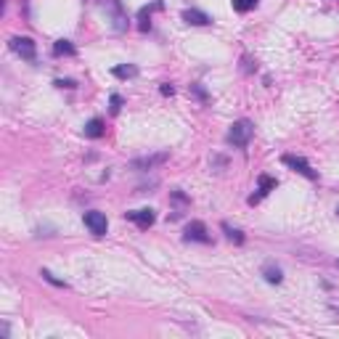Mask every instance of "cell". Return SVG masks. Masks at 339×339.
Segmentation results:
<instances>
[{"mask_svg": "<svg viewBox=\"0 0 339 339\" xmlns=\"http://www.w3.org/2000/svg\"><path fill=\"white\" fill-rule=\"evenodd\" d=\"M255 135V125L249 119H236L234 125H230V130L225 133V143L234 146V149H246Z\"/></svg>", "mask_w": 339, "mask_h": 339, "instance_id": "1", "label": "cell"}, {"mask_svg": "<svg viewBox=\"0 0 339 339\" xmlns=\"http://www.w3.org/2000/svg\"><path fill=\"white\" fill-rule=\"evenodd\" d=\"M11 51L22 56L24 61H35L37 58V43L32 37H27V35H16V37H11Z\"/></svg>", "mask_w": 339, "mask_h": 339, "instance_id": "2", "label": "cell"}, {"mask_svg": "<svg viewBox=\"0 0 339 339\" xmlns=\"http://www.w3.org/2000/svg\"><path fill=\"white\" fill-rule=\"evenodd\" d=\"M82 223H85V228L90 230L93 236H106V230H109V220H106V215L103 212H98V209H88V212H82Z\"/></svg>", "mask_w": 339, "mask_h": 339, "instance_id": "3", "label": "cell"}, {"mask_svg": "<svg viewBox=\"0 0 339 339\" xmlns=\"http://www.w3.org/2000/svg\"><path fill=\"white\" fill-rule=\"evenodd\" d=\"M281 162L289 167V170H294V173L297 175H302V178H307V180H318V173H315V170L310 167V162H307V159H302V157H294V154H284V157H281Z\"/></svg>", "mask_w": 339, "mask_h": 339, "instance_id": "4", "label": "cell"}, {"mask_svg": "<svg viewBox=\"0 0 339 339\" xmlns=\"http://www.w3.org/2000/svg\"><path fill=\"white\" fill-rule=\"evenodd\" d=\"M167 159H170V154H167V151L146 154V157H135V159H130V170H138V173H149V170H154V167H162Z\"/></svg>", "mask_w": 339, "mask_h": 339, "instance_id": "5", "label": "cell"}, {"mask_svg": "<svg viewBox=\"0 0 339 339\" xmlns=\"http://www.w3.org/2000/svg\"><path fill=\"white\" fill-rule=\"evenodd\" d=\"M183 239L194 241V244H212V236H209V230L202 220H191L186 225V230H183Z\"/></svg>", "mask_w": 339, "mask_h": 339, "instance_id": "6", "label": "cell"}, {"mask_svg": "<svg viewBox=\"0 0 339 339\" xmlns=\"http://www.w3.org/2000/svg\"><path fill=\"white\" fill-rule=\"evenodd\" d=\"M276 186H279V180H276L273 175H265V173H263V175L257 178V194H252L249 199H246V202H249L252 207H255V204H260V202H263V199H265L270 191H276Z\"/></svg>", "mask_w": 339, "mask_h": 339, "instance_id": "7", "label": "cell"}, {"mask_svg": "<svg viewBox=\"0 0 339 339\" xmlns=\"http://www.w3.org/2000/svg\"><path fill=\"white\" fill-rule=\"evenodd\" d=\"M125 220L135 223L141 230H149L154 223H157V215H154L151 207H143V209H130V212H125Z\"/></svg>", "mask_w": 339, "mask_h": 339, "instance_id": "8", "label": "cell"}, {"mask_svg": "<svg viewBox=\"0 0 339 339\" xmlns=\"http://www.w3.org/2000/svg\"><path fill=\"white\" fill-rule=\"evenodd\" d=\"M106 11H109V16H112L114 32H125V29L130 27V24H128V13L122 11V3H119V0H106Z\"/></svg>", "mask_w": 339, "mask_h": 339, "instance_id": "9", "label": "cell"}, {"mask_svg": "<svg viewBox=\"0 0 339 339\" xmlns=\"http://www.w3.org/2000/svg\"><path fill=\"white\" fill-rule=\"evenodd\" d=\"M183 22L191 24V27H209L215 19L209 16V13L199 11V8H186V11H183Z\"/></svg>", "mask_w": 339, "mask_h": 339, "instance_id": "10", "label": "cell"}, {"mask_svg": "<svg viewBox=\"0 0 339 339\" xmlns=\"http://www.w3.org/2000/svg\"><path fill=\"white\" fill-rule=\"evenodd\" d=\"M82 133H85V138H90V141H98V138H103V133H106V122L101 117L88 119L85 128H82Z\"/></svg>", "mask_w": 339, "mask_h": 339, "instance_id": "11", "label": "cell"}, {"mask_svg": "<svg viewBox=\"0 0 339 339\" xmlns=\"http://www.w3.org/2000/svg\"><path fill=\"white\" fill-rule=\"evenodd\" d=\"M260 273H263V279H265L268 284H281V281H284V270L276 265V263H265Z\"/></svg>", "mask_w": 339, "mask_h": 339, "instance_id": "12", "label": "cell"}, {"mask_svg": "<svg viewBox=\"0 0 339 339\" xmlns=\"http://www.w3.org/2000/svg\"><path fill=\"white\" fill-rule=\"evenodd\" d=\"M188 96H191V98H196L199 103H204V106H207V103L212 101L209 90H207V88H204L202 82H191V85H188Z\"/></svg>", "mask_w": 339, "mask_h": 339, "instance_id": "13", "label": "cell"}, {"mask_svg": "<svg viewBox=\"0 0 339 339\" xmlns=\"http://www.w3.org/2000/svg\"><path fill=\"white\" fill-rule=\"evenodd\" d=\"M53 56H77V48H74V43L72 40H56L53 43Z\"/></svg>", "mask_w": 339, "mask_h": 339, "instance_id": "14", "label": "cell"}, {"mask_svg": "<svg viewBox=\"0 0 339 339\" xmlns=\"http://www.w3.org/2000/svg\"><path fill=\"white\" fill-rule=\"evenodd\" d=\"M112 74L117 80H133V77H138V67L135 64H119V67L112 69Z\"/></svg>", "mask_w": 339, "mask_h": 339, "instance_id": "15", "label": "cell"}, {"mask_svg": "<svg viewBox=\"0 0 339 339\" xmlns=\"http://www.w3.org/2000/svg\"><path fill=\"white\" fill-rule=\"evenodd\" d=\"M220 228H223V234L230 239V241H234L236 246H241L244 241H246V236H244V230H239V228H234V225H230V223H220Z\"/></svg>", "mask_w": 339, "mask_h": 339, "instance_id": "16", "label": "cell"}, {"mask_svg": "<svg viewBox=\"0 0 339 339\" xmlns=\"http://www.w3.org/2000/svg\"><path fill=\"white\" fill-rule=\"evenodd\" d=\"M170 202H173L175 207H191V196L183 188H173L170 191Z\"/></svg>", "mask_w": 339, "mask_h": 339, "instance_id": "17", "label": "cell"}, {"mask_svg": "<svg viewBox=\"0 0 339 339\" xmlns=\"http://www.w3.org/2000/svg\"><path fill=\"white\" fill-rule=\"evenodd\" d=\"M230 6H234L236 13H249L260 6V0H230Z\"/></svg>", "mask_w": 339, "mask_h": 339, "instance_id": "18", "label": "cell"}, {"mask_svg": "<svg viewBox=\"0 0 339 339\" xmlns=\"http://www.w3.org/2000/svg\"><path fill=\"white\" fill-rule=\"evenodd\" d=\"M162 8H164L162 0H154V3H149V6H143L141 11H138V19L146 24V19H151V13H154V11H162Z\"/></svg>", "mask_w": 339, "mask_h": 339, "instance_id": "19", "label": "cell"}, {"mask_svg": "<svg viewBox=\"0 0 339 339\" xmlns=\"http://www.w3.org/2000/svg\"><path fill=\"white\" fill-rule=\"evenodd\" d=\"M40 276H43V281H48V284L56 286V289H69V284H67L64 279H56V276H53L48 268H40Z\"/></svg>", "mask_w": 339, "mask_h": 339, "instance_id": "20", "label": "cell"}, {"mask_svg": "<svg viewBox=\"0 0 339 339\" xmlns=\"http://www.w3.org/2000/svg\"><path fill=\"white\" fill-rule=\"evenodd\" d=\"M209 167L215 170V173H220V170L228 167V157H223V154H212V157H209Z\"/></svg>", "mask_w": 339, "mask_h": 339, "instance_id": "21", "label": "cell"}, {"mask_svg": "<svg viewBox=\"0 0 339 339\" xmlns=\"http://www.w3.org/2000/svg\"><path fill=\"white\" fill-rule=\"evenodd\" d=\"M241 72H244V74L257 72V61H255L252 56H241Z\"/></svg>", "mask_w": 339, "mask_h": 339, "instance_id": "22", "label": "cell"}, {"mask_svg": "<svg viewBox=\"0 0 339 339\" xmlns=\"http://www.w3.org/2000/svg\"><path fill=\"white\" fill-rule=\"evenodd\" d=\"M53 85H56L58 90H64V88H67V90H74V88H77V82L69 80V77H58V80H53Z\"/></svg>", "mask_w": 339, "mask_h": 339, "instance_id": "23", "label": "cell"}, {"mask_svg": "<svg viewBox=\"0 0 339 339\" xmlns=\"http://www.w3.org/2000/svg\"><path fill=\"white\" fill-rule=\"evenodd\" d=\"M109 103H112V114H119V109H122V103H125V98H122L119 93H112V96H109Z\"/></svg>", "mask_w": 339, "mask_h": 339, "instance_id": "24", "label": "cell"}, {"mask_svg": "<svg viewBox=\"0 0 339 339\" xmlns=\"http://www.w3.org/2000/svg\"><path fill=\"white\" fill-rule=\"evenodd\" d=\"M159 93H162V96H175V85H173V82H162V85H159Z\"/></svg>", "mask_w": 339, "mask_h": 339, "instance_id": "25", "label": "cell"}, {"mask_svg": "<svg viewBox=\"0 0 339 339\" xmlns=\"http://www.w3.org/2000/svg\"><path fill=\"white\" fill-rule=\"evenodd\" d=\"M336 268H339V260H336Z\"/></svg>", "mask_w": 339, "mask_h": 339, "instance_id": "26", "label": "cell"}, {"mask_svg": "<svg viewBox=\"0 0 339 339\" xmlns=\"http://www.w3.org/2000/svg\"><path fill=\"white\" fill-rule=\"evenodd\" d=\"M336 212H339V207H336Z\"/></svg>", "mask_w": 339, "mask_h": 339, "instance_id": "27", "label": "cell"}]
</instances>
